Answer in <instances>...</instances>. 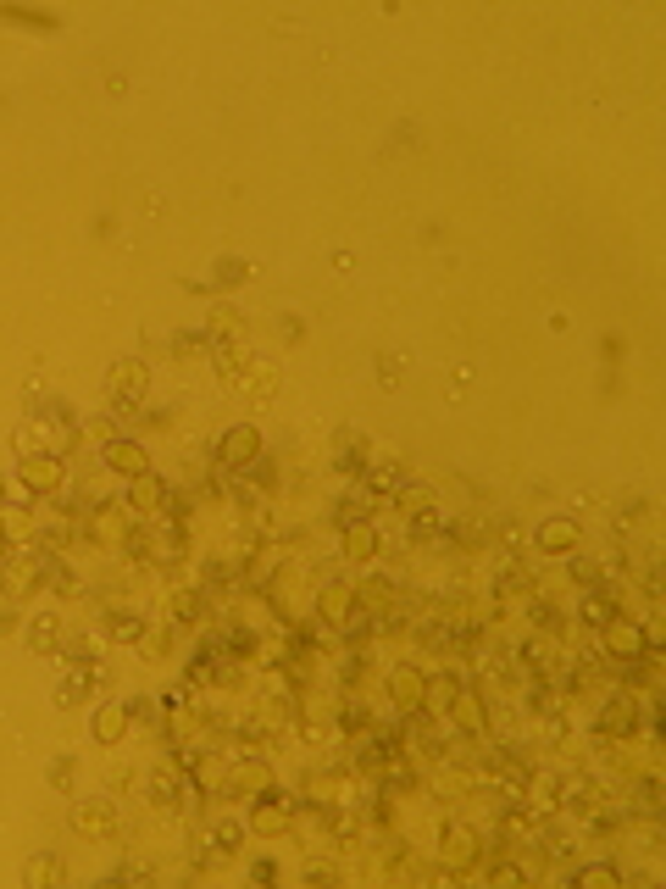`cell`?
Returning a JSON list of instances; mask_svg holds the SVG:
<instances>
[{"label": "cell", "instance_id": "obj_4", "mask_svg": "<svg viewBox=\"0 0 666 889\" xmlns=\"http://www.w3.org/2000/svg\"><path fill=\"white\" fill-rule=\"evenodd\" d=\"M17 479H23L28 489H39V495H50V489H61V462H50V456H28L23 467H17Z\"/></svg>", "mask_w": 666, "mask_h": 889}, {"label": "cell", "instance_id": "obj_6", "mask_svg": "<svg viewBox=\"0 0 666 889\" xmlns=\"http://www.w3.org/2000/svg\"><path fill=\"white\" fill-rule=\"evenodd\" d=\"M34 573H45V556H17V562H6V595H28L34 589Z\"/></svg>", "mask_w": 666, "mask_h": 889}, {"label": "cell", "instance_id": "obj_21", "mask_svg": "<svg viewBox=\"0 0 666 889\" xmlns=\"http://www.w3.org/2000/svg\"><path fill=\"white\" fill-rule=\"evenodd\" d=\"M583 617H589V623H600V628H606V623H611V617H616V606L606 601V595H594V601H589V606H583Z\"/></svg>", "mask_w": 666, "mask_h": 889}, {"label": "cell", "instance_id": "obj_13", "mask_svg": "<svg viewBox=\"0 0 666 889\" xmlns=\"http://www.w3.org/2000/svg\"><path fill=\"white\" fill-rule=\"evenodd\" d=\"M122 729H128V706H106L100 722H95V739H100V745H117Z\"/></svg>", "mask_w": 666, "mask_h": 889}, {"label": "cell", "instance_id": "obj_15", "mask_svg": "<svg viewBox=\"0 0 666 889\" xmlns=\"http://www.w3.org/2000/svg\"><path fill=\"white\" fill-rule=\"evenodd\" d=\"M122 534H128L122 511H117V506H100V517H95V540H100V545H117Z\"/></svg>", "mask_w": 666, "mask_h": 889}, {"label": "cell", "instance_id": "obj_23", "mask_svg": "<svg viewBox=\"0 0 666 889\" xmlns=\"http://www.w3.org/2000/svg\"><path fill=\"white\" fill-rule=\"evenodd\" d=\"M577 884H622V873H616V867H583Z\"/></svg>", "mask_w": 666, "mask_h": 889}, {"label": "cell", "instance_id": "obj_11", "mask_svg": "<svg viewBox=\"0 0 666 889\" xmlns=\"http://www.w3.org/2000/svg\"><path fill=\"white\" fill-rule=\"evenodd\" d=\"M73 823H78V829L83 834H112V806H100V800H89V806H78V812H73Z\"/></svg>", "mask_w": 666, "mask_h": 889}, {"label": "cell", "instance_id": "obj_14", "mask_svg": "<svg viewBox=\"0 0 666 889\" xmlns=\"http://www.w3.org/2000/svg\"><path fill=\"white\" fill-rule=\"evenodd\" d=\"M389 690H394V700H400L406 712L422 706V678H416V673H394V678H389Z\"/></svg>", "mask_w": 666, "mask_h": 889}, {"label": "cell", "instance_id": "obj_18", "mask_svg": "<svg viewBox=\"0 0 666 889\" xmlns=\"http://www.w3.org/2000/svg\"><path fill=\"white\" fill-rule=\"evenodd\" d=\"M450 706H455V722H461L467 734H484V712H477V700H472V695H455Z\"/></svg>", "mask_w": 666, "mask_h": 889}, {"label": "cell", "instance_id": "obj_7", "mask_svg": "<svg viewBox=\"0 0 666 889\" xmlns=\"http://www.w3.org/2000/svg\"><path fill=\"white\" fill-rule=\"evenodd\" d=\"M606 639H611L616 656H644V645H650V639H644V628L622 623V617H611V623H606Z\"/></svg>", "mask_w": 666, "mask_h": 889}, {"label": "cell", "instance_id": "obj_9", "mask_svg": "<svg viewBox=\"0 0 666 889\" xmlns=\"http://www.w3.org/2000/svg\"><path fill=\"white\" fill-rule=\"evenodd\" d=\"M472 856H477V834L472 829H450L445 834V862L450 867H472Z\"/></svg>", "mask_w": 666, "mask_h": 889}, {"label": "cell", "instance_id": "obj_24", "mask_svg": "<svg viewBox=\"0 0 666 889\" xmlns=\"http://www.w3.org/2000/svg\"><path fill=\"white\" fill-rule=\"evenodd\" d=\"M151 795H156V800H173V795H178V778H173V773H156V778H151Z\"/></svg>", "mask_w": 666, "mask_h": 889}, {"label": "cell", "instance_id": "obj_16", "mask_svg": "<svg viewBox=\"0 0 666 889\" xmlns=\"http://www.w3.org/2000/svg\"><path fill=\"white\" fill-rule=\"evenodd\" d=\"M422 695H428V712L445 717V706L455 700V678H433V684H422Z\"/></svg>", "mask_w": 666, "mask_h": 889}, {"label": "cell", "instance_id": "obj_20", "mask_svg": "<svg viewBox=\"0 0 666 889\" xmlns=\"http://www.w3.org/2000/svg\"><path fill=\"white\" fill-rule=\"evenodd\" d=\"M256 829H261V834H283V829H289V812H283V806H261V812H256Z\"/></svg>", "mask_w": 666, "mask_h": 889}, {"label": "cell", "instance_id": "obj_27", "mask_svg": "<svg viewBox=\"0 0 666 889\" xmlns=\"http://www.w3.org/2000/svg\"><path fill=\"white\" fill-rule=\"evenodd\" d=\"M234 784H239V790H261L267 773H261V768H239V773H234Z\"/></svg>", "mask_w": 666, "mask_h": 889}, {"label": "cell", "instance_id": "obj_10", "mask_svg": "<svg viewBox=\"0 0 666 889\" xmlns=\"http://www.w3.org/2000/svg\"><path fill=\"white\" fill-rule=\"evenodd\" d=\"M350 606H356V584H333L322 595V617H328V623H350Z\"/></svg>", "mask_w": 666, "mask_h": 889}, {"label": "cell", "instance_id": "obj_3", "mask_svg": "<svg viewBox=\"0 0 666 889\" xmlns=\"http://www.w3.org/2000/svg\"><path fill=\"white\" fill-rule=\"evenodd\" d=\"M633 722H639V700H633V695H611L606 712H600V729H606L611 739H616V734H633Z\"/></svg>", "mask_w": 666, "mask_h": 889}, {"label": "cell", "instance_id": "obj_19", "mask_svg": "<svg viewBox=\"0 0 666 889\" xmlns=\"http://www.w3.org/2000/svg\"><path fill=\"white\" fill-rule=\"evenodd\" d=\"M0 528H6V540H28V534H34V517L17 511V506H6V511H0Z\"/></svg>", "mask_w": 666, "mask_h": 889}, {"label": "cell", "instance_id": "obj_8", "mask_svg": "<svg viewBox=\"0 0 666 889\" xmlns=\"http://www.w3.org/2000/svg\"><path fill=\"white\" fill-rule=\"evenodd\" d=\"M106 462H112L117 472H128V479H139V472H144V450H139L134 440H112V445H106Z\"/></svg>", "mask_w": 666, "mask_h": 889}, {"label": "cell", "instance_id": "obj_2", "mask_svg": "<svg viewBox=\"0 0 666 889\" xmlns=\"http://www.w3.org/2000/svg\"><path fill=\"white\" fill-rule=\"evenodd\" d=\"M139 395H144V367L139 362H117L112 367V406L128 411V406H139Z\"/></svg>", "mask_w": 666, "mask_h": 889}, {"label": "cell", "instance_id": "obj_28", "mask_svg": "<svg viewBox=\"0 0 666 889\" xmlns=\"http://www.w3.org/2000/svg\"><path fill=\"white\" fill-rule=\"evenodd\" d=\"M34 645L45 651V645H56V617H39V628H34Z\"/></svg>", "mask_w": 666, "mask_h": 889}, {"label": "cell", "instance_id": "obj_26", "mask_svg": "<svg viewBox=\"0 0 666 889\" xmlns=\"http://www.w3.org/2000/svg\"><path fill=\"white\" fill-rule=\"evenodd\" d=\"M134 634H139V623H134L128 612H117V617H112V639H134Z\"/></svg>", "mask_w": 666, "mask_h": 889}, {"label": "cell", "instance_id": "obj_1", "mask_svg": "<svg viewBox=\"0 0 666 889\" xmlns=\"http://www.w3.org/2000/svg\"><path fill=\"white\" fill-rule=\"evenodd\" d=\"M134 556H144V562H156V567H178L183 540L173 528H144V534H134Z\"/></svg>", "mask_w": 666, "mask_h": 889}, {"label": "cell", "instance_id": "obj_12", "mask_svg": "<svg viewBox=\"0 0 666 889\" xmlns=\"http://www.w3.org/2000/svg\"><path fill=\"white\" fill-rule=\"evenodd\" d=\"M538 545L545 550H572L577 545V523H567V517H555V523L538 528Z\"/></svg>", "mask_w": 666, "mask_h": 889}, {"label": "cell", "instance_id": "obj_22", "mask_svg": "<svg viewBox=\"0 0 666 889\" xmlns=\"http://www.w3.org/2000/svg\"><path fill=\"white\" fill-rule=\"evenodd\" d=\"M173 617H190V623H195V617H200V595H195V589L173 595Z\"/></svg>", "mask_w": 666, "mask_h": 889}, {"label": "cell", "instance_id": "obj_25", "mask_svg": "<svg viewBox=\"0 0 666 889\" xmlns=\"http://www.w3.org/2000/svg\"><path fill=\"white\" fill-rule=\"evenodd\" d=\"M56 873H61V867H56L50 856H45V862H28V884H50Z\"/></svg>", "mask_w": 666, "mask_h": 889}, {"label": "cell", "instance_id": "obj_17", "mask_svg": "<svg viewBox=\"0 0 666 889\" xmlns=\"http://www.w3.org/2000/svg\"><path fill=\"white\" fill-rule=\"evenodd\" d=\"M345 550H350V556H372V550H378V540H372V523H350V528H345Z\"/></svg>", "mask_w": 666, "mask_h": 889}, {"label": "cell", "instance_id": "obj_5", "mask_svg": "<svg viewBox=\"0 0 666 889\" xmlns=\"http://www.w3.org/2000/svg\"><path fill=\"white\" fill-rule=\"evenodd\" d=\"M256 450H261V433L256 428H234L222 440V462L228 467H244V462H256Z\"/></svg>", "mask_w": 666, "mask_h": 889}]
</instances>
